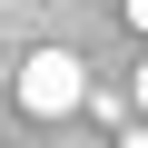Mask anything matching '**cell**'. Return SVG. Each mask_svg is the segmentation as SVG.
<instances>
[{
  "label": "cell",
  "instance_id": "obj_3",
  "mask_svg": "<svg viewBox=\"0 0 148 148\" xmlns=\"http://www.w3.org/2000/svg\"><path fill=\"white\" fill-rule=\"evenodd\" d=\"M128 20H138V30H148V0H128Z\"/></svg>",
  "mask_w": 148,
  "mask_h": 148
},
{
  "label": "cell",
  "instance_id": "obj_5",
  "mask_svg": "<svg viewBox=\"0 0 148 148\" xmlns=\"http://www.w3.org/2000/svg\"><path fill=\"white\" fill-rule=\"evenodd\" d=\"M0 79H10V59H0Z\"/></svg>",
  "mask_w": 148,
  "mask_h": 148
},
{
  "label": "cell",
  "instance_id": "obj_4",
  "mask_svg": "<svg viewBox=\"0 0 148 148\" xmlns=\"http://www.w3.org/2000/svg\"><path fill=\"white\" fill-rule=\"evenodd\" d=\"M138 119H148V69H138Z\"/></svg>",
  "mask_w": 148,
  "mask_h": 148
},
{
  "label": "cell",
  "instance_id": "obj_1",
  "mask_svg": "<svg viewBox=\"0 0 148 148\" xmlns=\"http://www.w3.org/2000/svg\"><path fill=\"white\" fill-rule=\"evenodd\" d=\"M10 89H20L30 119H69V109H89V69L69 59V49H30V59L10 69Z\"/></svg>",
  "mask_w": 148,
  "mask_h": 148
},
{
  "label": "cell",
  "instance_id": "obj_2",
  "mask_svg": "<svg viewBox=\"0 0 148 148\" xmlns=\"http://www.w3.org/2000/svg\"><path fill=\"white\" fill-rule=\"evenodd\" d=\"M119 148H148V119H138V128H128V138H119Z\"/></svg>",
  "mask_w": 148,
  "mask_h": 148
}]
</instances>
